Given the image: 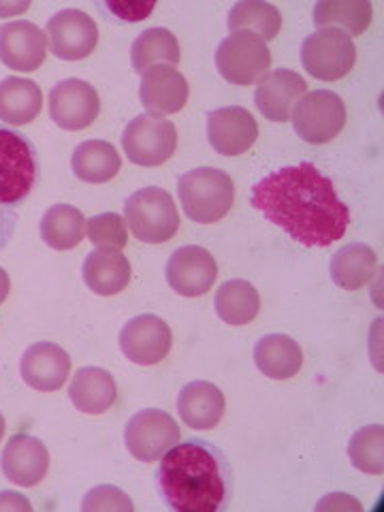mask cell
Returning a JSON list of instances; mask_svg holds the SVG:
<instances>
[{"instance_id":"cell-28","label":"cell","mask_w":384,"mask_h":512,"mask_svg":"<svg viewBox=\"0 0 384 512\" xmlns=\"http://www.w3.org/2000/svg\"><path fill=\"white\" fill-rule=\"evenodd\" d=\"M378 256L367 244H348L333 254L329 274L342 291H359L376 274Z\"/></svg>"},{"instance_id":"cell-18","label":"cell","mask_w":384,"mask_h":512,"mask_svg":"<svg viewBox=\"0 0 384 512\" xmlns=\"http://www.w3.org/2000/svg\"><path fill=\"white\" fill-rule=\"evenodd\" d=\"M47 37L45 32L28 20L0 26V62L7 69L32 73L45 62Z\"/></svg>"},{"instance_id":"cell-34","label":"cell","mask_w":384,"mask_h":512,"mask_svg":"<svg viewBox=\"0 0 384 512\" xmlns=\"http://www.w3.org/2000/svg\"><path fill=\"white\" fill-rule=\"evenodd\" d=\"M86 235L88 242L96 248H116L122 250L128 244V231L126 222L120 214L105 212L96 214L86 220Z\"/></svg>"},{"instance_id":"cell-5","label":"cell","mask_w":384,"mask_h":512,"mask_svg":"<svg viewBox=\"0 0 384 512\" xmlns=\"http://www.w3.org/2000/svg\"><path fill=\"white\" fill-rule=\"evenodd\" d=\"M124 222L143 244H165L180 229V214L167 190L148 186L124 203Z\"/></svg>"},{"instance_id":"cell-32","label":"cell","mask_w":384,"mask_h":512,"mask_svg":"<svg viewBox=\"0 0 384 512\" xmlns=\"http://www.w3.org/2000/svg\"><path fill=\"white\" fill-rule=\"evenodd\" d=\"M282 13L265 0H242L229 11L231 32H252L259 39L274 41L280 35Z\"/></svg>"},{"instance_id":"cell-35","label":"cell","mask_w":384,"mask_h":512,"mask_svg":"<svg viewBox=\"0 0 384 512\" xmlns=\"http://www.w3.org/2000/svg\"><path fill=\"white\" fill-rule=\"evenodd\" d=\"M84 512H99V510H126L133 512L135 504L128 495L114 487V485H99L86 493V498L82 502Z\"/></svg>"},{"instance_id":"cell-22","label":"cell","mask_w":384,"mask_h":512,"mask_svg":"<svg viewBox=\"0 0 384 512\" xmlns=\"http://www.w3.org/2000/svg\"><path fill=\"white\" fill-rule=\"evenodd\" d=\"M227 410V399L216 384L207 380L188 382L178 395L180 419L192 429H214Z\"/></svg>"},{"instance_id":"cell-10","label":"cell","mask_w":384,"mask_h":512,"mask_svg":"<svg viewBox=\"0 0 384 512\" xmlns=\"http://www.w3.org/2000/svg\"><path fill=\"white\" fill-rule=\"evenodd\" d=\"M182 438L173 416L165 410L146 408L131 416L124 429V444L137 461L154 463Z\"/></svg>"},{"instance_id":"cell-40","label":"cell","mask_w":384,"mask_h":512,"mask_svg":"<svg viewBox=\"0 0 384 512\" xmlns=\"http://www.w3.org/2000/svg\"><path fill=\"white\" fill-rule=\"evenodd\" d=\"M9 291H11V278H9L7 271L0 267V303L7 301Z\"/></svg>"},{"instance_id":"cell-25","label":"cell","mask_w":384,"mask_h":512,"mask_svg":"<svg viewBox=\"0 0 384 512\" xmlns=\"http://www.w3.org/2000/svg\"><path fill=\"white\" fill-rule=\"evenodd\" d=\"M71 169L75 178L86 184H105L120 173L122 158L109 141L90 139L73 150Z\"/></svg>"},{"instance_id":"cell-3","label":"cell","mask_w":384,"mask_h":512,"mask_svg":"<svg viewBox=\"0 0 384 512\" xmlns=\"http://www.w3.org/2000/svg\"><path fill=\"white\" fill-rule=\"evenodd\" d=\"M184 214L199 224H214L231 212L235 186L229 173L216 167H197L178 180Z\"/></svg>"},{"instance_id":"cell-41","label":"cell","mask_w":384,"mask_h":512,"mask_svg":"<svg viewBox=\"0 0 384 512\" xmlns=\"http://www.w3.org/2000/svg\"><path fill=\"white\" fill-rule=\"evenodd\" d=\"M28 7H30L28 3H24V5H3V3H0V18H7V15H15V13H22Z\"/></svg>"},{"instance_id":"cell-36","label":"cell","mask_w":384,"mask_h":512,"mask_svg":"<svg viewBox=\"0 0 384 512\" xmlns=\"http://www.w3.org/2000/svg\"><path fill=\"white\" fill-rule=\"evenodd\" d=\"M103 7L124 22H143L150 18V13L156 9V3H103Z\"/></svg>"},{"instance_id":"cell-29","label":"cell","mask_w":384,"mask_h":512,"mask_svg":"<svg viewBox=\"0 0 384 512\" xmlns=\"http://www.w3.org/2000/svg\"><path fill=\"white\" fill-rule=\"evenodd\" d=\"M214 308L224 325L244 327L259 316L261 295L248 280H229L218 288Z\"/></svg>"},{"instance_id":"cell-9","label":"cell","mask_w":384,"mask_h":512,"mask_svg":"<svg viewBox=\"0 0 384 512\" xmlns=\"http://www.w3.org/2000/svg\"><path fill=\"white\" fill-rule=\"evenodd\" d=\"M271 52L252 32H231L216 50V69L233 86H252L269 73Z\"/></svg>"},{"instance_id":"cell-12","label":"cell","mask_w":384,"mask_h":512,"mask_svg":"<svg viewBox=\"0 0 384 512\" xmlns=\"http://www.w3.org/2000/svg\"><path fill=\"white\" fill-rule=\"evenodd\" d=\"M101 114L99 92L84 79H62L50 92V118L64 131H84Z\"/></svg>"},{"instance_id":"cell-27","label":"cell","mask_w":384,"mask_h":512,"mask_svg":"<svg viewBox=\"0 0 384 512\" xmlns=\"http://www.w3.org/2000/svg\"><path fill=\"white\" fill-rule=\"evenodd\" d=\"M314 26L338 28L352 39L370 28L374 18V7L367 0H320L314 5Z\"/></svg>"},{"instance_id":"cell-19","label":"cell","mask_w":384,"mask_h":512,"mask_svg":"<svg viewBox=\"0 0 384 512\" xmlns=\"http://www.w3.org/2000/svg\"><path fill=\"white\" fill-rule=\"evenodd\" d=\"M22 380L30 389L52 393L64 387L71 374L69 352L54 342H37L22 355L20 361Z\"/></svg>"},{"instance_id":"cell-23","label":"cell","mask_w":384,"mask_h":512,"mask_svg":"<svg viewBox=\"0 0 384 512\" xmlns=\"http://www.w3.org/2000/svg\"><path fill=\"white\" fill-rule=\"evenodd\" d=\"M69 399L79 412L103 414L118 399L116 378L103 367H82L69 384Z\"/></svg>"},{"instance_id":"cell-4","label":"cell","mask_w":384,"mask_h":512,"mask_svg":"<svg viewBox=\"0 0 384 512\" xmlns=\"http://www.w3.org/2000/svg\"><path fill=\"white\" fill-rule=\"evenodd\" d=\"M39 182V154L24 133L0 126V205L18 207Z\"/></svg>"},{"instance_id":"cell-7","label":"cell","mask_w":384,"mask_h":512,"mask_svg":"<svg viewBox=\"0 0 384 512\" xmlns=\"http://www.w3.org/2000/svg\"><path fill=\"white\" fill-rule=\"evenodd\" d=\"M357 62V47L346 32L338 28H320L301 45V64L320 82H338Z\"/></svg>"},{"instance_id":"cell-15","label":"cell","mask_w":384,"mask_h":512,"mask_svg":"<svg viewBox=\"0 0 384 512\" xmlns=\"http://www.w3.org/2000/svg\"><path fill=\"white\" fill-rule=\"evenodd\" d=\"M207 139L222 156L246 154L259 139V124L246 107H220L207 114Z\"/></svg>"},{"instance_id":"cell-13","label":"cell","mask_w":384,"mask_h":512,"mask_svg":"<svg viewBox=\"0 0 384 512\" xmlns=\"http://www.w3.org/2000/svg\"><path fill=\"white\" fill-rule=\"evenodd\" d=\"M173 333L160 316L139 314L120 331V350L137 365H158L171 352Z\"/></svg>"},{"instance_id":"cell-1","label":"cell","mask_w":384,"mask_h":512,"mask_svg":"<svg viewBox=\"0 0 384 512\" xmlns=\"http://www.w3.org/2000/svg\"><path fill=\"white\" fill-rule=\"evenodd\" d=\"M252 207L306 248H329L346 235L348 205L312 163L284 167L256 182Z\"/></svg>"},{"instance_id":"cell-24","label":"cell","mask_w":384,"mask_h":512,"mask_svg":"<svg viewBox=\"0 0 384 512\" xmlns=\"http://www.w3.org/2000/svg\"><path fill=\"white\" fill-rule=\"evenodd\" d=\"M254 363L271 380H288L299 374L303 365L301 346L284 333H271L254 346Z\"/></svg>"},{"instance_id":"cell-31","label":"cell","mask_w":384,"mask_h":512,"mask_svg":"<svg viewBox=\"0 0 384 512\" xmlns=\"http://www.w3.org/2000/svg\"><path fill=\"white\" fill-rule=\"evenodd\" d=\"M160 62L169 67L180 64V43L167 28H148L133 41L131 47V64L135 73H146Z\"/></svg>"},{"instance_id":"cell-6","label":"cell","mask_w":384,"mask_h":512,"mask_svg":"<svg viewBox=\"0 0 384 512\" xmlns=\"http://www.w3.org/2000/svg\"><path fill=\"white\" fill-rule=\"evenodd\" d=\"M295 133L312 146L333 141L346 126V105L331 90H312L301 96L291 111Z\"/></svg>"},{"instance_id":"cell-8","label":"cell","mask_w":384,"mask_h":512,"mask_svg":"<svg viewBox=\"0 0 384 512\" xmlns=\"http://www.w3.org/2000/svg\"><path fill=\"white\" fill-rule=\"evenodd\" d=\"M122 148L133 165H165L178 150V128L171 120L141 114L126 124L122 133Z\"/></svg>"},{"instance_id":"cell-16","label":"cell","mask_w":384,"mask_h":512,"mask_svg":"<svg viewBox=\"0 0 384 512\" xmlns=\"http://www.w3.org/2000/svg\"><path fill=\"white\" fill-rule=\"evenodd\" d=\"M0 470L18 487H35L50 470V451L30 434H15L0 453Z\"/></svg>"},{"instance_id":"cell-11","label":"cell","mask_w":384,"mask_h":512,"mask_svg":"<svg viewBox=\"0 0 384 512\" xmlns=\"http://www.w3.org/2000/svg\"><path fill=\"white\" fill-rule=\"evenodd\" d=\"M47 45L56 58L75 62L88 58L99 45V26L82 9H62L45 26Z\"/></svg>"},{"instance_id":"cell-14","label":"cell","mask_w":384,"mask_h":512,"mask_svg":"<svg viewBox=\"0 0 384 512\" xmlns=\"http://www.w3.org/2000/svg\"><path fill=\"white\" fill-rule=\"evenodd\" d=\"M167 284L171 291L182 297L195 299L212 291L218 278V265L214 256L201 246H182L167 261Z\"/></svg>"},{"instance_id":"cell-20","label":"cell","mask_w":384,"mask_h":512,"mask_svg":"<svg viewBox=\"0 0 384 512\" xmlns=\"http://www.w3.org/2000/svg\"><path fill=\"white\" fill-rule=\"evenodd\" d=\"M308 92V84L291 69H276L261 77L254 92V103L263 118L271 122H288L295 103Z\"/></svg>"},{"instance_id":"cell-17","label":"cell","mask_w":384,"mask_h":512,"mask_svg":"<svg viewBox=\"0 0 384 512\" xmlns=\"http://www.w3.org/2000/svg\"><path fill=\"white\" fill-rule=\"evenodd\" d=\"M188 82L186 77L169 64H158L141 75L139 99L148 109L150 116H171L182 111L188 103Z\"/></svg>"},{"instance_id":"cell-42","label":"cell","mask_w":384,"mask_h":512,"mask_svg":"<svg viewBox=\"0 0 384 512\" xmlns=\"http://www.w3.org/2000/svg\"><path fill=\"white\" fill-rule=\"evenodd\" d=\"M5 431H7V423H5V416L0 414V440H3V436H5Z\"/></svg>"},{"instance_id":"cell-39","label":"cell","mask_w":384,"mask_h":512,"mask_svg":"<svg viewBox=\"0 0 384 512\" xmlns=\"http://www.w3.org/2000/svg\"><path fill=\"white\" fill-rule=\"evenodd\" d=\"M0 510H32L30 500L22 493L15 491H0Z\"/></svg>"},{"instance_id":"cell-38","label":"cell","mask_w":384,"mask_h":512,"mask_svg":"<svg viewBox=\"0 0 384 512\" xmlns=\"http://www.w3.org/2000/svg\"><path fill=\"white\" fill-rule=\"evenodd\" d=\"M361 510V504L357 500H352L346 493H331L329 498L320 500L316 504V510Z\"/></svg>"},{"instance_id":"cell-37","label":"cell","mask_w":384,"mask_h":512,"mask_svg":"<svg viewBox=\"0 0 384 512\" xmlns=\"http://www.w3.org/2000/svg\"><path fill=\"white\" fill-rule=\"evenodd\" d=\"M15 227H18V214H15L11 207L0 205V252H3L11 242Z\"/></svg>"},{"instance_id":"cell-21","label":"cell","mask_w":384,"mask_h":512,"mask_svg":"<svg viewBox=\"0 0 384 512\" xmlns=\"http://www.w3.org/2000/svg\"><path fill=\"white\" fill-rule=\"evenodd\" d=\"M82 276L94 295L114 297L122 293L128 282H131L133 269L131 261L126 259L122 250L96 248L86 256Z\"/></svg>"},{"instance_id":"cell-30","label":"cell","mask_w":384,"mask_h":512,"mask_svg":"<svg viewBox=\"0 0 384 512\" xmlns=\"http://www.w3.org/2000/svg\"><path fill=\"white\" fill-rule=\"evenodd\" d=\"M86 218L75 205L58 203L52 205L41 218V239L52 250H73L84 242Z\"/></svg>"},{"instance_id":"cell-2","label":"cell","mask_w":384,"mask_h":512,"mask_svg":"<svg viewBox=\"0 0 384 512\" xmlns=\"http://www.w3.org/2000/svg\"><path fill=\"white\" fill-rule=\"evenodd\" d=\"M156 489L175 512H224L231 506L235 474L229 455L214 442L188 438L158 459Z\"/></svg>"},{"instance_id":"cell-26","label":"cell","mask_w":384,"mask_h":512,"mask_svg":"<svg viewBox=\"0 0 384 512\" xmlns=\"http://www.w3.org/2000/svg\"><path fill=\"white\" fill-rule=\"evenodd\" d=\"M43 109V92L24 77H5L0 82V122L24 126L39 118Z\"/></svg>"},{"instance_id":"cell-33","label":"cell","mask_w":384,"mask_h":512,"mask_svg":"<svg viewBox=\"0 0 384 512\" xmlns=\"http://www.w3.org/2000/svg\"><path fill=\"white\" fill-rule=\"evenodd\" d=\"M348 459L359 472L380 476L384 472V429L365 425L348 442Z\"/></svg>"}]
</instances>
